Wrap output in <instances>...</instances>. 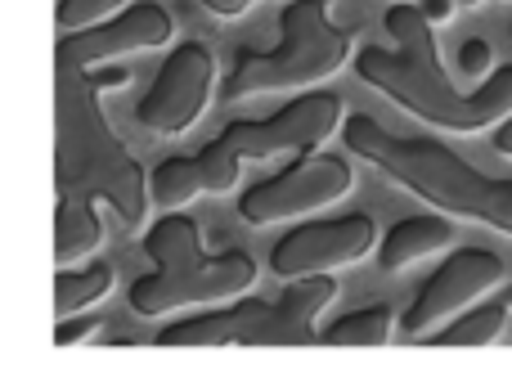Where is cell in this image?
Segmentation results:
<instances>
[{"instance_id": "obj_25", "label": "cell", "mask_w": 512, "mask_h": 373, "mask_svg": "<svg viewBox=\"0 0 512 373\" xmlns=\"http://www.w3.org/2000/svg\"><path fill=\"white\" fill-rule=\"evenodd\" d=\"M499 302H504V306H508V311H512V284L504 288V293H499Z\"/></svg>"}, {"instance_id": "obj_1", "label": "cell", "mask_w": 512, "mask_h": 373, "mask_svg": "<svg viewBox=\"0 0 512 373\" xmlns=\"http://www.w3.org/2000/svg\"><path fill=\"white\" fill-rule=\"evenodd\" d=\"M391 45H364L355 54V72L364 86L387 95L418 122L441 126L454 135H477L486 126H499L512 113V63L495 68L477 90H459L450 72L441 68L432 23L418 5L387 9Z\"/></svg>"}, {"instance_id": "obj_17", "label": "cell", "mask_w": 512, "mask_h": 373, "mask_svg": "<svg viewBox=\"0 0 512 373\" xmlns=\"http://www.w3.org/2000/svg\"><path fill=\"white\" fill-rule=\"evenodd\" d=\"M203 171H198L194 153H185V158H167L158 171H153V203L162 207V212H180L185 203H194V198H203Z\"/></svg>"}, {"instance_id": "obj_11", "label": "cell", "mask_w": 512, "mask_h": 373, "mask_svg": "<svg viewBox=\"0 0 512 373\" xmlns=\"http://www.w3.org/2000/svg\"><path fill=\"white\" fill-rule=\"evenodd\" d=\"M176 36L171 14L158 0H140V5L117 9L113 18L86 27V32L63 36V59L72 68H95V63H113L122 54H144V50H162V45Z\"/></svg>"}, {"instance_id": "obj_3", "label": "cell", "mask_w": 512, "mask_h": 373, "mask_svg": "<svg viewBox=\"0 0 512 373\" xmlns=\"http://www.w3.org/2000/svg\"><path fill=\"white\" fill-rule=\"evenodd\" d=\"M144 252H149L153 270L131 284V311L144 320H162L171 311H189V306H225L243 297L256 284V261L248 252H203V234L189 216L167 212L153 221L144 234Z\"/></svg>"}, {"instance_id": "obj_23", "label": "cell", "mask_w": 512, "mask_h": 373, "mask_svg": "<svg viewBox=\"0 0 512 373\" xmlns=\"http://www.w3.org/2000/svg\"><path fill=\"white\" fill-rule=\"evenodd\" d=\"M418 9H423V18L432 27H441V23H450V18H454V0H423Z\"/></svg>"}, {"instance_id": "obj_6", "label": "cell", "mask_w": 512, "mask_h": 373, "mask_svg": "<svg viewBox=\"0 0 512 373\" xmlns=\"http://www.w3.org/2000/svg\"><path fill=\"white\" fill-rule=\"evenodd\" d=\"M346 122V104L333 90H306L292 104H283L270 117H243L216 135V149L234 162H265L283 153H315L324 140H333Z\"/></svg>"}, {"instance_id": "obj_18", "label": "cell", "mask_w": 512, "mask_h": 373, "mask_svg": "<svg viewBox=\"0 0 512 373\" xmlns=\"http://www.w3.org/2000/svg\"><path fill=\"white\" fill-rule=\"evenodd\" d=\"M126 5H131V0H59V9H54V23H59L63 36H72V32H86V27L113 18L117 9H126Z\"/></svg>"}, {"instance_id": "obj_20", "label": "cell", "mask_w": 512, "mask_h": 373, "mask_svg": "<svg viewBox=\"0 0 512 373\" xmlns=\"http://www.w3.org/2000/svg\"><path fill=\"white\" fill-rule=\"evenodd\" d=\"M459 72L472 81L490 77L495 72V50H490V41H481V36H472V41L459 45Z\"/></svg>"}, {"instance_id": "obj_7", "label": "cell", "mask_w": 512, "mask_h": 373, "mask_svg": "<svg viewBox=\"0 0 512 373\" xmlns=\"http://www.w3.org/2000/svg\"><path fill=\"white\" fill-rule=\"evenodd\" d=\"M355 185V171L337 153H297L283 171L256 180L239 194V216L248 225L301 221L310 212H324Z\"/></svg>"}, {"instance_id": "obj_5", "label": "cell", "mask_w": 512, "mask_h": 373, "mask_svg": "<svg viewBox=\"0 0 512 373\" xmlns=\"http://www.w3.org/2000/svg\"><path fill=\"white\" fill-rule=\"evenodd\" d=\"M351 32L333 23L328 0H292L279 14V45L270 50H239L221 95L230 104L274 90L319 86L351 63Z\"/></svg>"}, {"instance_id": "obj_19", "label": "cell", "mask_w": 512, "mask_h": 373, "mask_svg": "<svg viewBox=\"0 0 512 373\" xmlns=\"http://www.w3.org/2000/svg\"><path fill=\"white\" fill-rule=\"evenodd\" d=\"M99 333H104V320L99 315H63L59 329H54V342L59 347H77V342H95Z\"/></svg>"}, {"instance_id": "obj_12", "label": "cell", "mask_w": 512, "mask_h": 373, "mask_svg": "<svg viewBox=\"0 0 512 373\" xmlns=\"http://www.w3.org/2000/svg\"><path fill=\"white\" fill-rule=\"evenodd\" d=\"M450 243H454V225L445 221V212L441 216H405V221H396L378 239V266L387 270V275H396V270L414 266V261L445 252Z\"/></svg>"}, {"instance_id": "obj_15", "label": "cell", "mask_w": 512, "mask_h": 373, "mask_svg": "<svg viewBox=\"0 0 512 373\" xmlns=\"http://www.w3.org/2000/svg\"><path fill=\"white\" fill-rule=\"evenodd\" d=\"M504 324H508V306L495 297V302H481V306L459 311L450 324H441L436 338H427V342H436V347H486V342L504 338Z\"/></svg>"}, {"instance_id": "obj_22", "label": "cell", "mask_w": 512, "mask_h": 373, "mask_svg": "<svg viewBox=\"0 0 512 373\" xmlns=\"http://www.w3.org/2000/svg\"><path fill=\"white\" fill-rule=\"evenodd\" d=\"M252 5L256 0H203V9L216 14V18H239V14H248Z\"/></svg>"}, {"instance_id": "obj_21", "label": "cell", "mask_w": 512, "mask_h": 373, "mask_svg": "<svg viewBox=\"0 0 512 373\" xmlns=\"http://www.w3.org/2000/svg\"><path fill=\"white\" fill-rule=\"evenodd\" d=\"M86 72H90V86H104V90L126 86V77H131L126 68H113V63H95V68H86Z\"/></svg>"}, {"instance_id": "obj_13", "label": "cell", "mask_w": 512, "mask_h": 373, "mask_svg": "<svg viewBox=\"0 0 512 373\" xmlns=\"http://www.w3.org/2000/svg\"><path fill=\"white\" fill-rule=\"evenodd\" d=\"M104 248V221H99L95 203L86 198H63L54 207V261L59 266H81L86 257Z\"/></svg>"}, {"instance_id": "obj_4", "label": "cell", "mask_w": 512, "mask_h": 373, "mask_svg": "<svg viewBox=\"0 0 512 373\" xmlns=\"http://www.w3.org/2000/svg\"><path fill=\"white\" fill-rule=\"evenodd\" d=\"M337 302V279L333 275H301L288 279L279 297L261 302H225L203 315H185V320L167 324L158 333V347H279V342H319L315 320Z\"/></svg>"}, {"instance_id": "obj_9", "label": "cell", "mask_w": 512, "mask_h": 373, "mask_svg": "<svg viewBox=\"0 0 512 373\" xmlns=\"http://www.w3.org/2000/svg\"><path fill=\"white\" fill-rule=\"evenodd\" d=\"M504 279V257L490 248H459L445 257V266H436L423 279V288L414 293L409 311L400 315V333L405 338H423V333L441 329L445 320H454L459 311H468L477 297H486L490 288Z\"/></svg>"}, {"instance_id": "obj_26", "label": "cell", "mask_w": 512, "mask_h": 373, "mask_svg": "<svg viewBox=\"0 0 512 373\" xmlns=\"http://www.w3.org/2000/svg\"><path fill=\"white\" fill-rule=\"evenodd\" d=\"M454 5H481V0H454Z\"/></svg>"}, {"instance_id": "obj_14", "label": "cell", "mask_w": 512, "mask_h": 373, "mask_svg": "<svg viewBox=\"0 0 512 373\" xmlns=\"http://www.w3.org/2000/svg\"><path fill=\"white\" fill-rule=\"evenodd\" d=\"M117 284V270L108 261H95V266H59L54 275V315H77L90 311L95 302H104Z\"/></svg>"}, {"instance_id": "obj_24", "label": "cell", "mask_w": 512, "mask_h": 373, "mask_svg": "<svg viewBox=\"0 0 512 373\" xmlns=\"http://www.w3.org/2000/svg\"><path fill=\"white\" fill-rule=\"evenodd\" d=\"M495 149L504 153V158H512V113H508L504 122L495 126Z\"/></svg>"}, {"instance_id": "obj_10", "label": "cell", "mask_w": 512, "mask_h": 373, "mask_svg": "<svg viewBox=\"0 0 512 373\" xmlns=\"http://www.w3.org/2000/svg\"><path fill=\"white\" fill-rule=\"evenodd\" d=\"M373 243H378V225L364 212L333 216V221H306L270 248V270L279 279L333 275V270L364 261L373 252Z\"/></svg>"}, {"instance_id": "obj_2", "label": "cell", "mask_w": 512, "mask_h": 373, "mask_svg": "<svg viewBox=\"0 0 512 373\" xmlns=\"http://www.w3.org/2000/svg\"><path fill=\"white\" fill-rule=\"evenodd\" d=\"M342 144L436 212L512 234V180L477 171L441 140L396 135L382 122H373L369 113H351L342 122Z\"/></svg>"}, {"instance_id": "obj_8", "label": "cell", "mask_w": 512, "mask_h": 373, "mask_svg": "<svg viewBox=\"0 0 512 373\" xmlns=\"http://www.w3.org/2000/svg\"><path fill=\"white\" fill-rule=\"evenodd\" d=\"M216 90V54L203 41H180L162 59L153 86L135 104V122L153 135H185Z\"/></svg>"}, {"instance_id": "obj_16", "label": "cell", "mask_w": 512, "mask_h": 373, "mask_svg": "<svg viewBox=\"0 0 512 373\" xmlns=\"http://www.w3.org/2000/svg\"><path fill=\"white\" fill-rule=\"evenodd\" d=\"M391 329H396V315L387 306H364V311L333 320L319 333V342H328V347H382V342H391Z\"/></svg>"}]
</instances>
